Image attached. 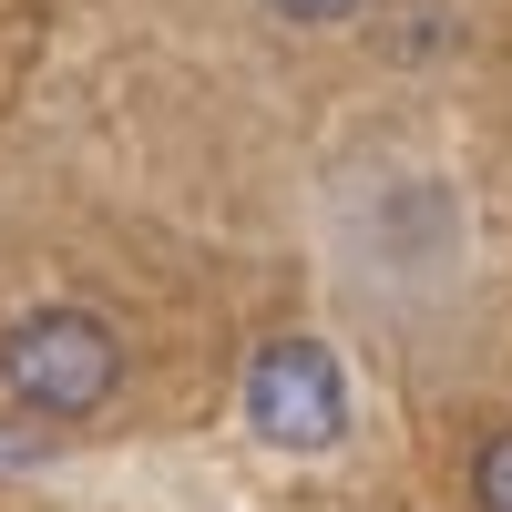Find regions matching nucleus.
I'll return each mask as SVG.
<instances>
[{
    "label": "nucleus",
    "mask_w": 512,
    "mask_h": 512,
    "mask_svg": "<svg viewBox=\"0 0 512 512\" xmlns=\"http://www.w3.org/2000/svg\"><path fill=\"white\" fill-rule=\"evenodd\" d=\"M472 502H482V512H512V431L482 441V461H472Z\"/></svg>",
    "instance_id": "nucleus-3"
},
{
    "label": "nucleus",
    "mask_w": 512,
    "mask_h": 512,
    "mask_svg": "<svg viewBox=\"0 0 512 512\" xmlns=\"http://www.w3.org/2000/svg\"><path fill=\"white\" fill-rule=\"evenodd\" d=\"M267 11H287V21H338V11H359V0H267Z\"/></svg>",
    "instance_id": "nucleus-4"
},
{
    "label": "nucleus",
    "mask_w": 512,
    "mask_h": 512,
    "mask_svg": "<svg viewBox=\"0 0 512 512\" xmlns=\"http://www.w3.org/2000/svg\"><path fill=\"white\" fill-rule=\"evenodd\" d=\"M246 420L267 431L277 451H328L338 420H349V400H338V369L318 338H267L246 369Z\"/></svg>",
    "instance_id": "nucleus-2"
},
{
    "label": "nucleus",
    "mask_w": 512,
    "mask_h": 512,
    "mask_svg": "<svg viewBox=\"0 0 512 512\" xmlns=\"http://www.w3.org/2000/svg\"><path fill=\"white\" fill-rule=\"evenodd\" d=\"M0 379H11L21 410H41V420H82V410L113 400L123 349H113V328H103L93 308H41V318H21L11 338H0Z\"/></svg>",
    "instance_id": "nucleus-1"
}]
</instances>
